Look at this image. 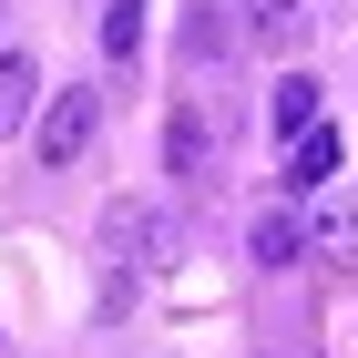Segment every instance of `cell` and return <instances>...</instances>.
I'll list each match as a JSON object with an SVG mask.
<instances>
[{"mask_svg":"<svg viewBox=\"0 0 358 358\" xmlns=\"http://www.w3.org/2000/svg\"><path fill=\"white\" fill-rule=\"evenodd\" d=\"M164 205H143V194H123V205H103V256H113V276H134L143 256H164Z\"/></svg>","mask_w":358,"mask_h":358,"instance_id":"cell-1","label":"cell"},{"mask_svg":"<svg viewBox=\"0 0 358 358\" xmlns=\"http://www.w3.org/2000/svg\"><path fill=\"white\" fill-rule=\"evenodd\" d=\"M31 113H41V62H31V52H0V143L21 134Z\"/></svg>","mask_w":358,"mask_h":358,"instance_id":"cell-6","label":"cell"},{"mask_svg":"<svg viewBox=\"0 0 358 358\" xmlns=\"http://www.w3.org/2000/svg\"><path fill=\"white\" fill-rule=\"evenodd\" d=\"M246 41L256 52H297L307 41V0H246Z\"/></svg>","mask_w":358,"mask_h":358,"instance_id":"cell-7","label":"cell"},{"mask_svg":"<svg viewBox=\"0 0 358 358\" xmlns=\"http://www.w3.org/2000/svg\"><path fill=\"white\" fill-rule=\"evenodd\" d=\"M307 246L328 256V266H348V256H358V194H328V205L307 215Z\"/></svg>","mask_w":358,"mask_h":358,"instance_id":"cell-8","label":"cell"},{"mask_svg":"<svg viewBox=\"0 0 358 358\" xmlns=\"http://www.w3.org/2000/svg\"><path fill=\"white\" fill-rule=\"evenodd\" d=\"M266 113H276V134L297 143L307 123H317V83H307V72H287V83H276V103H266Z\"/></svg>","mask_w":358,"mask_h":358,"instance_id":"cell-10","label":"cell"},{"mask_svg":"<svg viewBox=\"0 0 358 358\" xmlns=\"http://www.w3.org/2000/svg\"><path fill=\"white\" fill-rule=\"evenodd\" d=\"M92 123H103V103H92V92H52V103H41V164H83V143H92Z\"/></svg>","mask_w":358,"mask_h":358,"instance_id":"cell-2","label":"cell"},{"mask_svg":"<svg viewBox=\"0 0 358 358\" xmlns=\"http://www.w3.org/2000/svg\"><path fill=\"white\" fill-rule=\"evenodd\" d=\"M348 164V143H338V123H307L297 143H287V194H317L328 174Z\"/></svg>","mask_w":358,"mask_h":358,"instance_id":"cell-3","label":"cell"},{"mask_svg":"<svg viewBox=\"0 0 358 358\" xmlns=\"http://www.w3.org/2000/svg\"><path fill=\"white\" fill-rule=\"evenodd\" d=\"M246 256H256V266H307V256H317V246H307V215L266 205V215L246 225Z\"/></svg>","mask_w":358,"mask_h":358,"instance_id":"cell-5","label":"cell"},{"mask_svg":"<svg viewBox=\"0 0 358 358\" xmlns=\"http://www.w3.org/2000/svg\"><path fill=\"white\" fill-rule=\"evenodd\" d=\"M0 52H10V41H0Z\"/></svg>","mask_w":358,"mask_h":358,"instance_id":"cell-11","label":"cell"},{"mask_svg":"<svg viewBox=\"0 0 358 358\" xmlns=\"http://www.w3.org/2000/svg\"><path fill=\"white\" fill-rule=\"evenodd\" d=\"M164 174H185V185H194V174H215V134H205V113H194V103L164 113Z\"/></svg>","mask_w":358,"mask_h":358,"instance_id":"cell-4","label":"cell"},{"mask_svg":"<svg viewBox=\"0 0 358 358\" xmlns=\"http://www.w3.org/2000/svg\"><path fill=\"white\" fill-rule=\"evenodd\" d=\"M143 10H154V0H103V52H113V62L143 52Z\"/></svg>","mask_w":358,"mask_h":358,"instance_id":"cell-9","label":"cell"}]
</instances>
